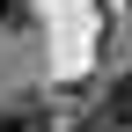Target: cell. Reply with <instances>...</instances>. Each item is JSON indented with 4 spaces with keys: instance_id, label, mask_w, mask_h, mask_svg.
Wrapping results in <instances>:
<instances>
[{
    "instance_id": "cell-4",
    "label": "cell",
    "mask_w": 132,
    "mask_h": 132,
    "mask_svg": "<svg viewBox=\"0 0 132 132\" xmlns=\"http://www.w3.org/2000/svg\"><path fill=\"white\" fill-rule=\"evenodd\" d=\"M22 15H29V7H22V0H0V22H7V29H15V22H22Z\"/></svg>"
},
{
    "instance_id": "cell-1",
    "label": "cell",
    "mask_w": 132,
    "mask_h": 132,
    "mask_svg": "<svg viewBox=\"0 0 132 132\" xmlns=\"http://www.w3.org/2000/svg\"><path fill=\"white\" fill-rule=\"evenodd\" d=\"M0 132H52V118H44L37 95H15V103L0 110Z\"/></svg>"
},
{
    "instance_id": "cell-2",
    "label": "cell",
    "mask_w": 132,
    "mask_h": 132,
    "mask_svg": "<svg viewBox=\"0 0 132 132\" xmlns=\"http://www.w3.org/2000/svg\"><path fill=\"white\" fill-rule=\"evenodd\" d=\"M73 132H125V118H118V103L103 95V103H88V110L73 118Z\"/></svg>"
},
{
    "instance_id": "cell-3",
    "label": "cell",
    "mask_w": 132,
    "mask_h": 132,
    "mask_svg": "<svg viewBox=\"0 0 132 132\" xmlns=\"http://www.w3.org/2000/svg\"><path fill=\"white\" fill-rule=\"evenodd\" d=\"M110 103H118V118H125V132H132V73L110 81Z\"/></svg>"
}]
</instances>
